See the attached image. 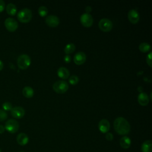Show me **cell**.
<instances>
[{"label":"cell","instance_id":"6da1fadb","mask_svg":"<svg viewBox=\"0 0 152 152\" xmlns=\"http://www.w3.org/2000/svg\"><path fill=\"white\" fill-rule=\"evenodd\" d=\"M113 127L115 131L120 135L128 134L131 129L128 121L123 117L116 118L113 122Z\"/></svg>","mask_w":152,"mask_h":152},{"label":"cell","instance_id":"7a4b0ae2","mask_svg":"<svg viewBox=\"0 0 152 152\" xmlns=\"http://www.w3.org/2000/svg\"><path fill=\"white\" fill-rule=\"evenodd\" d=\"M17 18L21 23H28L32 18V12L29 8H23L18 12Z\"/></svg>","mask_w":152,"mask_h":152},{"label":"cell","instance_id":"3957f363","mask_svg":"<svg viewBox=\"0 0 152 152\" xmlns=\"http://www.w3.org/2000/svg\"><path fill=\"white\" fill-rule=\"evenodd\" d=\"M31 64V59L27 54H21L17 58L18 66L22 69H25L27 68Z\"/></svg>","mask_w":152,"mask_h":152},{"label":"cell","instance_id":"277c9868","mask_svg":"<svg viewBox=\"0 0 152 152\" xmlns=\"http://www.w3.org/2000/svg\"><path fill=\"white\" fill-rule=\"evenodd\" d=\"M53 89L58 93H64L68 89V84L65 81L58 80L53 84Z\"/></svg>","mask_w":152,"mask_h":152},{"label":"cell","instance_id":"5b68a950","mask_svg":"<svg viewBox=\"0 0 152 152\" xmlns=\"http://www.w3.org/2000/svg\"><path fill=\"white\" fill-rule=\"evenodd\" d=\"M5 129L9 132L10 133H15L16 132L19 128L18 122L15 119H9L5 122Z\"/></svg>","mask_w":152,"mask_h":152},{"label":"cell","instance_id":"8992f818","mask_svg":"<svg viewBox=\"0 0 152 152\" xmlns=\"http://www.w3.org/2000/svg\"><path fill=\"white\" fill-rule=\"evenodd\" d=\"M99 27L103 31H109L111 30L113 27V23L111 20L108 18H102L99 22Z\"/></svg>","mask_w":152,"mask_h":152},{"label":"cell","instance_id":"52a82bcc","mask_svg":"<svg viewBox=\"0 0 152 152\" xmlns=\"http://www.w3.org/2000/svg\"><path fill=\"white\" fill-rule=\"evenodd\" d=\"M5 26L6 28L11 32L15 31L18 28V23L17 21L12 18H7L4 22Z\"/></svg>","mask_w":152,"mask_h":152},{"label":"cell","instance_id":"ba28073f","mask_svg":"<svg viewBox=\"0 0 152 152\" xmlns=\"http://www.w3.org/2000/svg\"><path fill=\"white\" fill-rule=\"evenodd\" d=\"M80 21L84 26L88 27L92 25L93 23V18L91 14L84 12L80 17Z\"/></svg>","mask_w":152,"mask_h":152},{"label":"cell","instance_id":"9c48e42d","mask_svg":"<svg viewBox=\"0 0 152 152\" xmlns=\"http://www.w3.org/2000/svg\"><path fill=\"white\" fill-rule=\"evenodd\" d=\"M11 115L17 119H20L23 118L25 114L24 109L21 106H15L12 107L11 110Z\"/></svg>","mask_w":152,"mask_h":152},{"label":"cell","instance_id":"30bf717a","mask_svg":"<svg viewBox=\"0 0 152 152\" xmlns=\"http://www.w3.org/2000/svg\"><path fill=\"white\" fill-rule=\"evenodd\" d=\"M128 18L131 23L136 24L138 22L140 19V15L138 12L135 9H131L128 11Z\"/></svg>","mask_w":152,"mask_h":152},{"label":"cell","instance_id":"8fae6325","mask_svg":"<svg viewBox=\"0 0 152 152\" xmlns=\"http://www.w3.org/2000/svg\"><path fill=\"white\" fill-rule=\"evenodd\" d=\"M46 23L50 27H56L59 24V19L55 15H49L45 20Z\"/></svg>","mask_w":152,"mask_h":152},{"label":"cell","instance_id":"7c38bea8","mask_svg":"<svg viewBox=\"0 0 152 152\" xmlns=\"http://www.w3.org/2000/svg\"><path fill=\"white\" fill-rule=\"evenodd\" d=\"M86 60V55L83 52H77L74 56V61L77 65L83 64Z\"/></svg>","mask_w":152,"mask_h":152},{"label":"cell","instance_id":"4fadbf2b","mask_svg":"<svg viewBox=\"0 0 152 152\" xmlns=\"http://www.w3.org/2000/svg\"><path fill=\"white\" fill-rule=\"evenodd\" d=\"M99 129L102 133H106L110 129V123L108 120L103 119L99 122Z\"/></svg>","mask_w":152,"mask_h":152},{"label":"cell","instance_id":"5bb4252c","mask_svg":"<svg viewBox=\"0 0 152 152\" xmlns=\"http://www.w3.org/2000/svg\"><path fill=\"white\" fill-rule=\"evenodd\" d=\"M17 141L20 145H25L28 142V137L25 133H20L17 137Z\"/></svg>","mask_w":152,"mask_h":152},{"label":"cell","instance_id":"9a60e30c","mask_svg":"<svg viewBox=\"0 0 152 152\" xmlns=\"http://www.w3.org/2000/svg\"><path fill=\"white\" fill-rule=\"evenodd\" d=\"M138 102L142 106L147 105L149 102L148 95L144 92L140 93L138 96Z\"/></svg>","mask_w":152,"mask_h":152},{"label":"cell","instance_id":"2e32d148","mask_svg":"<svg viewBox=\"0 0 152 152\" xmlns=\"http://www.w3.org/2000/svg\"><path fill=\"white\" fill-rule=\"evenodd\" d=\"M57 74L60 78H62L63 79L67 78L69 76V70L63 66H61L58 68L57 71Z\"/></svg>","mask_w":152,"mask_h":152},{"label":"cell","instance_id":"e0dca14e","mask_svg":"<svg viewBox=\"0 0 152 152\" xmlns=\"http://www.w3.org/2000/svg\"><path fill=\"white\" fill-rule=\"evenodd\" d=\"M119 143H120V145L122 148H123L124 149H127L130 147L131 141L130 138L128 137L124 136L120 139Z\"/></svg>","mask_w":152,"mask_h":152},{"label":"cell","instance_id":"ac0fdd59","mask_svg":"<svg viewBox=\"0 0 152 152\" xmlns=\"http://www.w3.org/2000/svg\"><path fill=\"white\" fill-rule=\"evenodd\" d=\"M142 152H151L152 151V142L151 140L145 141L141 145V147Z\"/></svg>","mask_w":152,"mask_h":152},{"label":"cell","instance_id":"d6986e66","mask_svg":"<svg viewBox=\"0 0 152 152\" xmlns=\"http://www.w3.org/2000/svg\"><path fill=\"white\" fill-rule=\"evenodd\" d=\"M6 11L10 15H14L17 12V7L15 4L9 3L6 7Z\"/></svg>","mask_w":152,"mask_h":152},{"label":"cell","instance_id":"ffe728a7","mask_svg":"<svg viewBox=\"0 0 152 152\" xmlns=\"http://www.w3.org/2000/svg\"><path fill=\"white\" fill-rule=\"evenodd\" d=\"M23 94L24 96L27 98L31 97L34 94L33 89L30 86H26L23 89Z\"/></svg>","mask_w":152,"mask_h":152},{"label":"cell","instance_id":"44dd1931","mask_svg":"<svg viewBox=\"0 0 152 152\" xmlns=\"http://www.w3.org/2000/svg\"><path fill=\"white\" fill-rule=\"evenodd\" d=\"M75 49V46L72 43H69L67 44L64 48V52L66 55H68L72 52H73Z\"/></svg>","mask_w":152,"mask_h":152},{"label":"cell","instance_id":"7402d4cb","mask_svg":"<svg viewBox=\"0 0 152 152\" xmlns=\"http://www.w3.org/2000/svg\"><path fill=\"white\" fill-rule=\"evenodd\" d=\"M151 49V46L149 43L147 42H142L139 45V49L142 52H147Z\"/></svg>","mask_w":152,"mask_h":152},{"label":"cell","instance_id":"603a6c76","mask_svg":"<svg viewBox=\"0 0 152 152\" xmlns=\"http://www.w3.org/2000/svg\"><path fill=\"white\" fill-rule=\"evenodd\" d=\"M38 12H39V15L42 17L46 16L48 12L47 7L45 6H43V5L40 6L38 9Z\"/></svg>","mask_w":152,"mask_h":152},{"label":"cell","instance_id":"cb8c5ba5","mask_svg":"<svg viewBox=\"0 0 152 152\" xmlns=\"http://www.w3.org/2000/svg\"><path fill=\"white\" fill-rule=\"evenodd\" d=\"M2 109H3L4 110L9 111V110H11L12 109V105L10 102H5L2 104Z\"/></svg>","mask_w":152,"mask_h":152},{"label":"cell","instance_id":"d4e9b609","mask_svg":"<svg viewBox=\"0 0 152 152\" xmlns=\"http://www.w3.org/2000/svg\"><path fill=\"white\" fill-rule=\"evenodd\" d=\"M79 81L78 77L75 75H71L69 78V83L72 85H75L78 83Z\"/></svg>","mask_w":152,"mask_h":152},{"label":"cell","instance_id":"484cf974","mask_svg":"<svg viewBox=\"0 0 152 152\" xmlns=\"http://www.w3.org/2000/svg\"><path fill=\"white\" fill-rule=\"evenodd\" d=\"M8 117L7 112L3 109H0V121H5Z\"/></svg>","mask_w":152,"mask_h":152},{"label":"cell","instance_id":"4316f807","mask_svg":"<svg viewBox=\"0 0 152 152\" xmlns=\"http://www.w3.org/2000/svg\"><path fill=\"white\" fill-rule=\"evenodd\" d=\"M146 61H147V64L150 66L151 67L152 66V62H151V52H150L147 55V57H146Z\"/></svg>","mask_w":152,"mask_h":152},{"label":"cell","instance_id":"83f0119b","mask_svg":"<svg viewBox=\"0 0 152 152\" xmlns=\"http://www.w3.org/2000/svg\"><path fill=\"white\" fill-rule=\"evenodd\" d=\"M105 138L107 141H112L113 138V134L112 133L107 132L105 135Z\"/></svg>","mask_w":152,"mask_h":152},{"label":"cell","instance_id":"f1b7e54d","mask_svg":"<svg viewBox=\"0 0 152 152\" xmlns=\"http://www.w3.org/2000/svg\"><path fill=\"white\" fill-rule=\"evenodd\" d=\"M5 2L2 0H0V12L4 11L5 8Z\"/></svg>","mask_w":152,"mask_h":152},{"label":"cell","instance_id":"f546056e","mask_svg":"<svg viewBox=\"0 0 152 152\" xmlns=\"http://www.w3.org/2000/svg\"><path fill=\"white\" fill-rule=\"evenodd\" d=\"M64 60L66 63H69L71 61V56L69 55H65L64 58Z\"/></svg>","mask_w":152,"mask_h":152},{"label":"cell","instance_id":"4dcf8cb0","mask_svg":"<svg viewBox=\"0 0 152 152\" xmlns=\"http://www.w3.org/2000/svg\"><path fill=\"white\" fill-rule=\"evenodd\" d=\"M85 10H86V13H89V12L91 11V7L90 6L88 5V6H87V7H86Z\"/></svg>","mask_w":152,"mask_h":152},{"label":"cell","instance_id":"1f68e13d","mask_svg":"<svg viewBox=\"0 0 152 152\" xmlns=\"http://www.w3.org/2000/svg\"><path fill=\"white\" fill-rule=\"evenodd\" d=\"M5 129V127L2 125H0V134H2L4 132Z\"/></svg>","mask_w":152,"mask_h":152},{"label":"cell","instance_id":"d6a6232c","mask_svg":"<svg viewBox=\"0 0 152 152\" xmlns=\"http://www.w3.org/2000/svg\"><path fill=\"white\" fill-rule=\"evenodd\" d=\"M4 67V64L3 62L0 60V71H1L3 69Z\"/></svg>","mask_w":152,"mask_h":152},{"label":"cell","instance_id":"836d02e7","mask_svg":"<svg viewBox=\"0 0 152 152\" xmlns=\"http://www.w3.org/2000/svg\"><path fill=\"white\" fill-rule=\"evenodd\" d=\"M20 152H24V151H20Z\"/></svg>","mask_w":152,"mask_h":152}]
</instances>
